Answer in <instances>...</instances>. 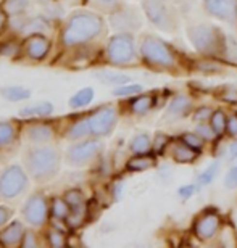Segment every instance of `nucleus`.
<instances>
[{"mask_svg":"<svg viewBox=\"0 0 237 248\" xmlns=\"http://www.w3.org/2000/svg\"><path fill=\"white\" fill-rule=\"evenodd\" d=\"M47 239H48V244L52 247H65V237H63V232L60 231L48 232Z\"/></svg>","mask_w":237,"mask_h":248,"instance_id":"nucleus-34","label":"nucleus"},{"mask_svg":"<svg viewBox=\"0 0 237 248\" xmlns=\"http://www.w3.org/2000/svg\"><path fill=\"white\" fill-rule=\"evenodd\" d=\"M29 7V0H7L3 5L5 12L10 15H19Z\"/></svg>","mask_w":237,"mask_h":248,"instance_id":"nucleus-26","label":"nucleus"},{"mask_svg":"<svg viewBox=\"0 0 237 248\" xmlns=\"http://www.w3.org/2000/svg\"><path fill=\"white\" fill-rule=\"evenodd\" d=\"M2 24H3V15L0 13V28H2Z\"/></svg>","mask_w":237,"mask_h":248,"instance_id":"nucleus-48","label":"nucleus"},{"mask_svg":"<svg viewBox=\"0 0 237 248\" xmlns=\"http://www.w3.org/2000/svg\"><path fill=\"white\" fill-rule=\"evenodd\" d=\"M52 111H53L52 103L44 102V103H37V105H34V107L23 108V110L19 111V115L21 116H47V115H50Z\"/></svg>","mask_w":237,"mask_h":248,"instance_id":"nucleus-20","label":"nucleus"},{"mask_svg":"<svg viewBox=\"0 0 237 248\" xmlns=\"http://www.w3.org/2000/svg\"><path fill=\"white\" fill-rule=\"evenodd\" d=\"M236 111H237V107H236Z\"/></svg>","mask_w":237,"mask_h":248,"instance_id":"nucleus-50","label":"nucleus"},{"mask_svg":"<svg viewBox=\"0 0 237 248\" xmlns=\"http://www.w3.org/2000/svg\"><path fill=\"white\" fill-rule=\"evenodd\" d=\"M229 153H231V160H234V158H237V142L233 143L229 148Z\"/></svg>","mask_w":237,"mask_h":248,"instance_id":"nucleus-45","label":"nucleus"},{"mask_svg":"<svg viewBox=\"0 0 237 248\" xmlns=\"http://www.w3.org/2000/svg\"><path fill=\"white\" fill-rule=\"evenodd\" d=\"M87 134H91V126H89V120H84V121L76 123L75 126L70 129L68 137L70 139H81L84 136H87Z\"/></svg>","mask_w":237,"mask_h":248,"instance_id":"nucleus-27","label":"nucleus"},{"mask_svg":"<svg viewBox=\"0 0 237 248\" xmlns=\"http://www.w3.org/2000/svg\"><path fill=\"white\" fill-rule=\"evenodd\" d=\"M28 188V176L18 165L7 168L0 174V195L3 198H15Z\"/></svg>","mask_w":237,"mask_h":248,"instance_id":"nucleus-5","label":"nucleus"},{"mask_svg":"<svg viewBox=\"0 0 237 248\" xmlns=\"http://www.w3.org/2000/svg\"><path fill=\"white\" fill-rule=\"evenodd\" d=\"M94 98V91L91 87H86V89H81L76 95H73L70 98V105L71 107H84V105H87V103H91V100Z\"/></svg>","mask_w":237,"mask_h":248,"instance_id":"nucleus-23","label":"nucleus"},{"mask_svg":"<svg viewBox=\"0 0 237 248\" xmlns=\"http://www.w3.org/2000/svg\"><path fill=\"white\" fill-rule=\"evenodd\" d=\"M65 202L70 205L75 215H84V197L79 190H70L66 192Z\"/></svg>","mask_w":237,"mask_h":248,"instance_id":"nucleus-19","label":"nucleus"},{"mask_svg":"<svg viewBox=\"0 0 237 248\" xmlns=\"http://www.w3.org/2000/svg\"><path fill=\"white\" fill-rule=\"evenodd\" d=\"M216 172H218V163H213V165L206 168V170L199 176V184L200 186H208L210 182L215 179Z\"/></svg>","mask_w":237,"mask_h":248,"instance_id":"nucleus-32","label":"nucleus"},{"mask_svg":"<svg viewBox=\"0 0 237 248\" xmlns=\"http://www.w3.org/2000/svg\"><path fill=\"white\" fill-rule=\"evenodd\" d=\"M47 26H48V23L44 18H34V19H29V21L21 24V31L24 34L41 32V31H46Z\"/></svg>","mask_w":237,"mask_h":248,"instance_id":"nucleus-24","label":"nucleus"},{"mask_svg":"<svg viewBox=\"0 0 237 248\" xmlns=\"http://www.w3.org/2000/svg\"><path fill=\"white\" fill-rule=\"evenodd\" d=\"M189 107H190L189 97H186V95L176 97L174 100L170 103V107H168V116H181V115H184V113H187V110H189Z\"/></svg>","mask_w":237,"mask_h":248,"instance_id":"nucleus-18","label":"nucleus"},{"mask_svg":"<svg viewBox=\"0 0 237 248\" xmlns=\"http://www.w3.org/2000/svg\"><path fill=\"white\" fill-rule=\"evenodd\" d=\"M108 60L115 64H126L134 60V41L129 34H118L111 37L107 47Z\"/></svg>","mask_w":237,"mask_h":248,"instance_id":"nucleus-6","label":"nucleus"},{"mask_svg":"<svg viewBox=\"0 0 237 248\" xmlns=\"http://www.w3.org/2000/svg\"><path fill=\"white\" fill-rule=\"evenodd\" d=\"M98 3H103V5H111V3H116L118 0H95Z\"/></svg>","mask_w":237,"mask_h":248,"instance_id":"nucleus-46","label":"nucleus"},{"mask_svg":"<svg viewBox=\"0 0 237 248\" xmlns=\"http://www.w3.org/2000/svg\"><path fill=\"white\" fill-rule=\"evenodd\" d=\"M23 216L31 226H41L47 217V203L41 193H36L26 202L23 208Z\"/></svg>","mask_w":237,"mask_h":248,"instance_id":"nucleus-11","label":"nucleus"},{"mask_svg":"<svg viewBox=\"0 0 237 248\" xmlns=\"http://www.w3.org/2000/svg\"><path fill=\"white\" fill-rule=\"evenodd\" d=\"M182 140H184L186 145L192 147L194 150H197V148H202V137L199 136V134H186L184 137H182Z\"/></svg>","mask_w":237,"mask_h":248,"instance_id":"nucleus-35","label":"nucleus"},{"mask_svg":"<svg viewBox=\"0 0 237 248\" xmlns=\"http://www.w3.org/2000/svg\"><path fill=\"white\" fill-rule=\"evenodd\" d=\"M95 76L103 84H126L129 81V76L121 73H113V71H98L95 73Z\"/></svg>","mask_w":237,"mask_h":248,"instance_id":"nucleus-21","label":"nucleus"},{"mask_svg":"<svg viewBox=\"0 0 237 248\" xmlns=\"http://www.w3.org/2000/svg\"><path fill=\"white\" fill-rule=\"evenodd\" d=\"M149 148H150V140H149V137L144 136V134H141V136L132 139V142H131V150L132 152L145 153Z\"/></svg>","mask_w":237,"mask_h":248,"instance_id":"nucleus-28","label":"nucleus"},{"mask_svg":"<svg viewBox=\"0 0 237 248\" xmlns=\"http://www.w3.org/2000/svg\"><path fill=\"white\" fill-rule=\"evenodd\" d=\"M102 150V143L97 140H87L76 143V145L70 147V150L66 153V158L73 166H82L87 161H91L98 152Z\"/></svg>","mask_w":237,"mask_h":248,"instance_id":"nucleus-8","label":"nucleus"},{"mask_svg":"<svg viewBox=\"0 0 237 248\" xmlns=\"http://www.w3.org/2000/svg\"><path fill=\"white\" fill-rule=\"evenodd\" d=\"M39 2H47V0H39Z\"/></svg>","mask_w":237,"mask_h":248,"instance_id":"nucleus-49","label":"nucleus"},{"mask_svg":"<svg viewBox=\"0 0 237 248\" xmlns=\"http://www.w3.org/2000/svg\"><path fill=\"white\" fill-rule=\"evenodd\" d=\"M189 39L197 50L215 55L223 48V36L215 26H194L189 29Z\"/></svg>","mask_w":237,"mask_h":248,"instance_id":"nucleus-3","label":"nucleus"},{"mask_svg":"<svg viewBox=\"0 0 237 248\" xmlns=\"http://www.w3.org/2000/svg\"><path fill=\"white\" fill-rule=\"evenodd\" d=\"M68 213H70V205H68L65 200L57 198V200L53 202V215L57 217H66Z\"/></svg>","mask_w":237,"mask_h":248,"instance_id":"nucleus-33","label":"nucleus"},{"mask_svg":"<svg viewBox=\"0 0 237 248\" xmlns=\"http://www.w3.org/2000/svg\"><path fill=\"white\" fill-rule=\"evenodd\" d=\"M28 137L32 142H48L53 137V132L52 127L46 126V124H36V126L29 127Z\"/></svg>","mask_w":237,"mask_h":248,"instance_id":"nucleus-16","label":"nucleus"},{"mask_svg":"<svg viewBox=\"0 0 237 248\" xmlns=\"http://www.w3.org/2000/svg\"><path fill=\"white\" fill-rule=\"evenodd\" d=\"M24 165L28 172L39 182L50 181L57 176L60 168V153L53 147H34L29 148L24 156Z\"/></svg>","mask_w":237,"mask_h":248,"instance_id":"nucleus-2","label":"nucleus"},{"mask_svg":"<svg viewBox=\"0 0 237 248\" xmlns=\"http://www.w3.org/2000/svg\"><path fill=\"white\" fill-rule=\"evenodd\" d=\"M213 129H210L208 126H205V124H200V126H197V134L202 137H205V139H211L213 137Z\"/></svg>","mask_w":237,"mask_h":248,"instance_id":"nucleus-40","label":"nucleus"},{"mask_svg":"<svg viewBox=\"0 0 237 248\" xmlns=\"http://www.w3.org/2000/svg\"><path fill=\"white\" fill-rule=\"evenodd\" d=\"M195 187L194 186H186V187H181L179 188V195L181 198H184V200H187V198H190V195L194 193Z\"/></svg>","mask_w":237,"mask_h":248,"instance_id":"nucleus-41","label":"nucleus"},{"mask_svg":"<svg viewBox=\"0 0 237 248\" xmlns=\"http://www.w3.org/2000/svg\"><path fill=\"white\" fill-rule=\"evenodd\" d=\"M23 235H24L23 224L19 221H15L2 232V234H0V244L2 245H15L23 239Z\"/></svg>","mask_w":237,"mask_h":248,"instance_id":"nucleus-15","label":"nucleus"},{"mask_svg":"<svg viewBox=\"0 0 237 248\" xmlns=\"http://www.w3.org/2000/svg\"><path fill=\"white\" fill-rule=\"evenodd\" d=\"M103 29V19L95 13L78 12L73 13L68 19L63 31V42L66 46H78L97 37Z\"/></svg>","mask_w":237,"mask_h":248,"instance_id":"nucleus-1","label":"nucleus"},{"mask_svg":"<svg viewBox=\"0 0 237 248\" xmlns=\"http://www.w3.org/2000/svg\"><path fill=\"white\" fill-rule=\"evenodd\" d=\"M152 103H154L152 97L144 95V97L136 98V100L131 103V108H132V111H134V113H144L152 107Z\"/></svg>","mask_w":237,"mask_h":248,"instance_id":"nucleus-30","label":"nucleus"},{"mask_svg":"<svg viewBox=\"0 0 237 248\" xmlns=\"http://www.w3.org/2000/svg\"><path fill=\"white\" fill-rule=\"evenodd\" d=\"M15 129L10 123H0V147L7 145L13 140Z\"/></svg>","mask_w":237,"mask_h":248,"instance_id":"nucleus-29","label":"nucleus"},{"mask_svg":"<svg viewBox=\"0 0 237 248\" xmlns=\"http://www.w3.org/2000/svg\"><path fill=\"white\" fill-rule=\"evenodd\" d=\"M218 227H220L218 216H216L215 213H206V215L200 216L199 219L195 221L194 231H195V235L199 237V239L208 240L216 234Z\"/></svg>","mask_w":237,"mask_h":248,"instance_id":"nucleus-13","label":"nucleus"},{"mask_svg":"<svg viewBox=\"0 0 237 248\" xmlns=\"http://www.w3.org/2000/svg\"><path fill=\"white\" fill-rule=\"evenodd\" d=\"M168 142H170V140H168L166 136H163V134H158L157 139H155V150L157 152H163V148H165V145H166Z\"/></svg>","mask_w":237,"mask_h":248,"instance_id":"nucleus-39","label":"nucleus"},{"mask_svg":"<svg viewBox=\"0 0 237 248\" xmlns=\"http://www.w3.org/2000/svg\"><path fill=\"white\" fill-rule=\"evenodd\" d=\"M226 187H228V188H236L237 187V166L231 168L228 176H226Z\"/></svg>","mask_w":237,"mask_h":248,"instance_id":"nucleus-37","label":"nucleus"},{"mask_svg":"<svg viewBox=\"0 0 237 248\" xmlns=\"http://www.w3.org/2000/svg\"><path fill=\"white\" fill-rule=\"evenodd\" d=\"M142 91L141 86H127V87H118L115 92L116 97H123V95H131V93H139Z\"/></svg>","mask_w":237,"mask_h":248,"instance_id":"nucleus-36","label":"nucleus"},{"mask_svg":"<svg viewBox=\"0 0 237 248\" xmlns=\"http://www.w3.org/2000/svg\"><path fill=\"white\" fill-rule=\"evenodd\" d=\"M150 166H154V158L152 156H134L127 163V168L131 171H144L149 170Z\"/></svg>","mask_w":237,"mask_h":248,"instance_id":"nucleus-25","label":"nucleus"},{"mask_svg":"<svg viewBox=\"0 0 237 248\" xmlns=\"http://www.w3.org/2000/svg\"><path fill=\"white\" fill-rule=\"evenodd\" d=\"M195 156H197L195 150L192 147L186 145V143H181V145H177L174 148V160L179 163H190L194 161Z\"/></svg>","mask_w":237,"mask_h":248,"instance_id":"nucleus-22","label":"nucleus"},{"mask_svg":"<svg viewBox=\"0 0 237 248\" xmlns=\"http://www.w3.org/2000/svg\"><path fill=\"white\" fill-rule=\"evenodd\" d=\"M173 2H176V3H187V2H190V0H173Z\"/></svg>","mask_w":237,"mask_h":248,"instance_id":"nucleus-47","label":"nucleus"},{"mask_svg":"<svg viewBox=\"0 0 237 248\" xmlns=\"http://www.w3.org/2000/svg\"><path fill=\"white\" fill-rule=\"evenodd\" d=\"M3 98H7L10 102H21V100H26V98L31 97V92L24 87H19V86H10V87H3L0 91Z\"/></svg>","mask_w":237,"mask_h":248,"instance_id":"nucleus-17","label":"nucleus"},{"mask_svg":"<svg viewBox=\"0 0 237 248\" xmlns=\"http://www.w3.org/2000/svg\"><path fill=\"white\" fill-rule=\"evenodd\" d=\"M144 10L147 13V18L161 31L171 32L177 29L176 15L170 5H166L163 0H144Z\"/></svg>","mask_w":237,"mask_h":248,"instance_id":"nucleus-4","label":"nucleus"},{"mask_svg":"<svg viewBox=\"0 0 237 248\" xmlns=\"http://www.w3.org/2000/svg\"><path fill=\"white\" fill-rule=\"evenodd\" d=\"M116 124V111L111 107L100 108L89 118V126H91V134L94 136H108L111 129Z\"/></svg>","mask_w":237,"mask_h":248,"instance_id":"nucleus-9","label":"nucleus"},{"mask_svg":"<svg viewBox=\"0 0 237 248\" xmlns=\"http://www.w3.org/2000/svg\"><path fill=\"white\" fill-rule=\"evenodd\" d=\"M141 50H142V55H144L145 60H149L154 64H163V66H168V64L173 63L171 50L160 41V39H155V37L144 39Z\"/></svg>","mask_w":237,"mask_h":248,"instance_id":"nucleus-7","label":"nucleus"},{"mask_svg":"<svg viewBox=\"0 0 237 248\" xmlns=\"http://www.w3.org/2000/svg\"><path fill=\"white\" fill-rule=\"evenodd\" d=\"M205 8L223 21L233 23L237 18V0H205Z\"/></svg>","mask_w":237,"mask_h":248,"instance_id":"nucleus-12","label":"nucleus"},{"mask_svg":"<svg viewBox=\"0 0 237 248\" xmlns=\"http://www.w3.org/2000/svg\"><path fill=\"white\" fill-rule=\"evenodd\" d=\"M228 129H229V132L233 134V136H237V116L229 118V121H228Z\"/></svg>","mask_w":237,"mask_h":248,"instance_id":"nucleus-44","label":"nucleus"},{"mask_svg":"<svg viewBox=\"0 0 237 248\" xmlns=\"http://www.w3.org/2000/svg\"><path fill=\"white\" fill-rule=\"evenodd\" d=\"M213 115V113L210 111V108H199V110L195 111V121H205V120H208V118Z\"/></svg>","mask_w":237,"mask_h":248,"instance_id":"nucleus-38","label":"nucleus"},{"mask_svg":"<svg viewBox=\"0 0 237 248\" xmlns=\"http://www.w3.org/2000/svg\"><path fill=\"white\" fill-rule=\"evenodd\" d=\"M10 215H12V211H10L7 206H0V226H3L5 222L8 221Z\"/></svg>","mask_w":237,"mask_h":248,"instance_id":"nucleus-43","label":"nucleus"},{"mask_svg":"<svg viewBox=\"0 0 237 248\" xmlns=\"http://www.w3.org/2000/svg\"><path fill=\"white\" fill-rule=\"evenodd\" d=\"M23 247H36V239H34L31 232H26L23 235Z\"/></svg>","mask_w":237,"mask_h":248,"instance_id":"nucleus-42","label":"nucleus"},{"mask_svg":"<svg viewBox=\"0 0 237 248\" xmlns=\"http://www.w3.org/2000/svg\"><path fill=\"white\" fill-rule=\"evenodd\" d=\"M26 52L29 57L34 58V60H42L48 52V41L46 37L34 36L29 39V42L26 46Z\"/></svg>","mask_w":237,"mask_h":248,"instance_id":"nucleus-14","label":"nucleus"},{"mask_svg":"<svg viewBox=\"0 0 237 248\" xmlns=\"http://www.w3.org/2000/svg\"><path fill=\"white\" fill-rule=\"evenodd\" d=\"M110 23L116 31H137L141 28V16L132 7H121L111 13Z\"/></svg>","mask_w":237,"mask_h":248,"instance_id":"nucleus-10","label":"nucleus"},{"mask_svg":"<svg viewBox=\"0 0 237 248\" xmlns=\"http://www.w3.org/2000/svg\"><path fill=\"white\" fill-rule=\"evenodd\" d=\"M211 129H213V132H216V134L224 132L226 116L223 115V111H215L213 115H211Z\"/></svg>","mask_w":237,"mask_h":248,"instance_id":"nucleus-31","label":"nucleus"}]
</instances>
